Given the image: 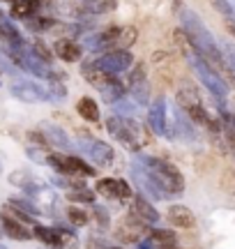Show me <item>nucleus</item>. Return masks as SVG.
I'll list each match as a JSON object with an SVG mask.
<instances>
[{
    "instance_id": "obj_1",
    "label": "nucleus",
    "mask_w": 235,
    "mask_h": 249,
    "mask_svg": "<svg viewBox=\"0 0 235 249\" xmlns=\"http://www.w3.org/2000/svg\"><path fill=\"white\" fill-rule=\"evenodd\" d=\"M180 18H182V33L187 37L189 46L194 49V53L199 55V58H203V60L208 62L210 67H215V70H226L224 51L219 49V42L208 30V26L203 23V18L187 7H182Z\"/></svg>"
},
{
    "instance_id": "obj_2",
    "label": "nucleus",
    "mask_w": 235,
    "mask_h": 249,
    "mask_svg": "<svg viewBox=\"0 0 235 249\" xmlns=\"http://www.w3.org/2000/svg\"><path fill=\"white\" fill-rule=\"evenodd\" d=\"M136 161L150 173L154 185L162 189L164 198H175V196H180L185 192V178H182L180 169L175 164L159 160V157H145V155H141Z\"/></svg>"
},
{
    "instance_id": "obj_3",
    "label": "nucleus",
    "mask_w": 235,
    "mask_h": 249,
    "mask_svg": "<svg viewBox=\"0 0 235 249\" xmlns=\"http://www.w3.org/2000/svg\"><path fill=\"white\" fill-rule=\"evenodd\" d=\"M81 74L85 76V81L90 83L92 88H97L101 92V97L106 99V104H118L120 99L125 97V83L118 79V74L104 71L97 67V62H83L81 65Z\"/></svg>"
},
{
    "instance_id": "obj_4",
    "label": "nucleus",
    "mask_w": 235,
    "mask_h": 249,
    "mask_svg": "<svg viewBox=\"0 0 235 249\" xmlns=\"http://www.w3.org/2000/svg\"><path fill=\"white\" fill-rule=\"evenodd\" d=\"M106 132H109L118 143H122L127 150H132V152H138L145 143H148L145 129L136 123L134 118L109 116V120H106Z\"/></svg>"
},
{
    "instance_id": "obj_5",
    "label": "nucleus",
    "mask_w": 235,
    "mask_h": 249,
    "mask_svg": "<svg viewBox=\"0 0 235 249\" xmlns=\"http://www.w3.org/2000/svg\"><path fill=\"white\" fill-rule=\"evenodd\" d=\"M178 108L185 111V116L189 118L194 124H205L212 132H219V123L208 116V111L201 104V97L194 86H182L178 90Z\"/></svg>"
},
{
    "instance_id": "obj_6",
    "label": "nucleus",
    "mask_w": 235,
    "mask_h": 249,
    "mask_svg": "<svg viewBox=\"0 0 235 249\" xmlns=\"http://www.w3.org/2000/svg\"><path fill=\"white\" fill-rule=\"evenodd\" d=\"M191 70L196 71L199 81L208 88L210 95L217 99L219 107L224 108V102H226V95H228V86H226V81L219 76V71L215 70V67H210L208 62L203 60V58H199V55H191Z\"/></svg>"
},
{
    "instance_id": "obj_7",
    "label": "nucleus",
    "mask_w": 235,
    "mask_h": 249,
    "mask_svg": "<svg viewBox=\"0 0 235 249\" xmlns=\"http://www.w3.org/2000/svg\"><path fill=\"white\" fill-rule=\"evenodd\" d=\"M79 148L83 150V155H88L90 161L95 166H100V169H109L113 160H116V152L111 148L109 143L100 141V139H95V136H88V134H81L79 136Z\"/></svg>"
},
{
    "instance_id": "obj_8",
    "label": "nucleus",
    "mask_w": 235,
    "mask_h": 249,
    "mask_svg": "<svg viewBox=\"0 0 235 249\" xmlns=\"http://www.w3.org/2000/svg\"><path fill=\"white\" fill-rule=\"evenodd\" d=\"M49 166H53L58 173L63 176H81V178H88V176H95V169H92L88 161H83L81 157H74V155H49Z\"/></svg>"
},
{
    "instance_id": "obj_9",
    "label": "nucleus",
    "mask_w": 235,
    "mask_h": 249,
    "mask_svg": "<svg viewBox=\"0 0 235 249\" xmlns=\"http://www.w3.org/2000/svg\"><path fill=\"white\" fill-rule=\"evenodd\" d=\"M113 233H116L118 242H122V245H138L145 235V222L136 214H127L118 222Z\"/></svg>"
},
{
    "instance_id": "obj_10",
    "label": "nucleus",
    "mask_w": 235,
    "mask_h": 249,
    "mask_svg": "<svg viewBox=\"0 0 235 249\" xmlns=\"http://www.w3.org/2000/svg\"><path fill=\"white\" fill-rule=\"evenodd\" d=\"M97 62V67L104 71H111V74H120V71H127L129 67H134V55L127 49H113L109 53H104Z\"/></svg>"
},
{
    "instance_id": "obj_11",
    "label": "nucleus",
    "mask_w": 235,
    "mask_h": 249,
    "mask_svg": "<svg viewBox=\"0 0 235 249\" xmlns=\"http://www.w3.org/2000/svg\"><path fill=\"white\" fill-rule=\"evenodd\" d=\"M127 90L129 95L134 97L136 104H145L148 102V95H150V86H148V76H145V67L141 62H136L129 76H127Z\"/></svg>"
},
{
    "instance_id": "obj_12",
    "label": "nucleus",
    "mask_w": 235,
    "mask_h": 249,
    "mask_svg": "<svg viewBox=\"0 0 235 249\" xmlns=\"http://www.w3.org/2000/svg\"><path fill=\"white\" fill-rule=\"evenodd\" d=\"M12 95L21 102H28V104H35V102H51V92L49 88L39 86V83H33V81H21V83H14L12 86Z\"/></svg>"
},
{
    "instance_id": "obj_13",
    "label": "nucleus",
    "mask_w": 235,
    "mask_h": 249,
    "mask_svg": "<svg viewBox=\"0 0 235 249\" xmlns=\"http://www.w3.org/2000/svg\"><path fill=\"white\" fill-rule=\"evenodd\" d=\"M120 33H122L120 26H109L106 30H101V33L88 35L83 42H85V49H88V51H106V53H109V51H113L111 46H116Z\"/></svg>"
},
{
    "instance_id": "obj_14",
    "label": "nucleus",
    "mask_w": 235,
    "mask_h": 249,
    "mask_svg": "<svg viewBox=\"0 0 235 249\" xmlns=\"http://www.w3.org/2000/svg\"><path fill=\"white\" fill-rule=\"evenodd\" d=\"M148 124L152 127V132L157 136H168L171 139V127H168V120H166V102H164V97H157L150 104Z\"/></svg>"
},
{
    "instance_id": "obj_15",
    "label": "nucleus",
    "mask_w": 235,
    "mask_h": 249,
    "mask_svg": "<svg viewBox=\"0 0 235 249\" xmlns=\"http://www.w3.org/2000/svg\"><path fill=\"white\" fill-rule=\"evenodd\" d=\"M132 180L136 182V187L141 189V194H143L145 198H154V201H162L164 198L162 189L154 185V180L150 178V173H148L138 161H134V166H132Z\"/></svg>"
},
{
    "instance_id": "obj_16",
    "label": "nucleus",
    "mask_w": 235,
    "mask_h": 249,
    "mask_svg": "<svg viewBox=\"0 0 235 249\" xmlns=\"http://www.w3.org/2000/svg\"><path fill=\"white\" fill-rule=\"evenodd\" d=\"M95 192H100L106 198H132L134 196L129 182L122 178H101L95 187Z\"/></svg>"
},
{
    "instance_id": "obj_17",
    "label": "nucleus",
    "mask_w": 235,
    "mask_h": 249,
    "mask_svg": "<svg viewBox=\"0 0 235 249\" xmlns=\"http://www.w3.org/2000/svg\"><path fill=\"white\" fill-rule=\"evenodd\" d=\"M0 39L7 44V49H26V42L18 33V28L12 23V18H7L2 9H0Z\"/></svg>"
},
{
    "instance_id": "obj_18",
    "label": "nucleus",
    "mask_w": 235,
    "mask_h": 249,
    "mask_svg": "<svg viewBox=\"0 0 235 249\" xmlns=\"http://www.w3.org/2000/svg\"><path fill=\"white\" fill-rule=\"evenodd\" d=\"M0 222H2V229H5V233H7L12 240H30V238L35 235L30 229H26V224L21 222V219L12 217L9 213L0 214Z\"/></svg>"
},
{
    "instance_id": "obj_19",
    "label": "nucleus",
    "mask_w": 235,
    "mask_h": 249,
    "mask_svg": "<svg viewBox=\"0 0 235 249\" xmlns=\"http://www.w3.org/2000/svg\"><path fill=\"white\" fill-rule=\"evenodd\" d=\"M42 134H44V139L49 145H53V148H60V150H72V141H69V136L58 127V124H51V123H44L42 124Z\"/></svg>"
},
{
    "instance_id": "obj_20",
    "label": "nucleus",
    "mask_w": 235,
    "mask_h": 249,
    "mask_svg": "<svg viewBox=\"0 0 235 249\" xmlns=\"http://www.w3.org/2000/svg\"><path fill=\"white\" fill-rule=\"evenodd\" d=\"M166 217H168V222H171L173 226H178V229H194V224H196V217L191 214V210L187 205H178V203L171 205Z\"/></svg>"
},
{
    "instance_id": "obj_21",
    "label": "nucleus",
    "mask_w": 235,
    "mask_h": 249,
    "mask_svg": "<svg viewBox=\"0 0 235 249\" xmlns=\"http://www.w3.org/2000/svg\"><path fill=\"white\" fill-rule=\"evenodd\" d=\"M39 238V240L49 245V247L60 249L65 247V235H63V226H55V229H49V226H42V224H35V231H33Z\"/></svg>"
},
{
    "instance_id": "obj_22",
    "label": "nucleus",
    "mask_w": 235,
    "mask_h": 249,
    "mask_svg": "<svg viewBox=\"0 0 235 249\" xmlns=\"http://www.w3.org/2000/svg\"><path fill=\"white\" fill-rule=\"evenodd\" d=\"M134 214H136V217H141L145 224L159 222V213L154 210V205L150 203V198H145L143 194H136L134 196Z\"/></svg>"
},
{
    "instance_id": "obj_23",
    "label": "nucleus",
    "mask_w": 235,
    "mask_h": 249,
    "mask_svg": "<svg viewBox=\"0 0 235 249\" xmlns=\"http://www.w3.org/2000/svg\"><path fill=\"white\" fill-rule=\"evenodd\" d=\"M53 53L65 62H76L81 58V46L72 39H58L53 44Z\"/></svg>"
},
{
    "instance_id": "obj_24",
    "label": "nucleus",
    "mask_w": 235,
    "mask_h": 249,
    "mask_svg": "<svg viewBox=\"0 0 235 249\" xmlns=\"http://www.w3.org/2000/svg\"><path fill=\"white\" fill-rule=\"evenodd\" d=\"M76 113L83 118V120H88V123H100V107H97V102L90 97H81L79 99V104H76Z\"/></svg>"
},
{
    "instance_id": "obj_25",
    "label": "nucleus",
    "mask_w": 235,
    "mask_h": 249,
    "mask_svg": "<svg viewBox=\"0 0 235 249\" xmlns=\"http://www.w3.org/2000/svg\"><path fill=\"white\" fill-rule=\"evenodd\" d=\"M175 136V139H185V141H194V129H191V124L187 123V118L180 116V111L175 113V118H173V129H171V139Z\"/></svg>"
},
{
    "instance_id": "obj_26",
    "label": "nucleus",
    "mask_w": 235,
    "mask_h": 249,
    "mask_svg": "<svg viewBox=\"0 0 235 249\" xmlns=\"http://www.w3.org/2000/svg\"><path fill=\"white\" fill-rule=\"evenodd\" d=\"M116 7V0H83L81 2V9L85 14H106V12H113Z\"/></svg>"
},
{
    "instance_id": "obj_27",
    "label": "nucleus",
    "mask_w": 235,
    "mask_h": 249,
    "mask_svg": "<svg viewBox=\"0 0 235 249\" xmlns=\"http://www.w3.org/2000/svg\"><path fill=\"white\" fill-rule=\"evenodd\" d=\"M37 0H17L14 5H12V17L14 18H33V14L37 12Z\"/></svg>"
},
{
    "instance_id": "obj_28",
    "label": "nucleus",
    "mask_w": 235,
    "mask_h": 249,
    "mask_svg": "<svg viewBox=\"0 0 235 249\" xmlns=\"http://www.w3.org/2000/svg\"><path fill=\"white\" fill-rule=\"evenodd\" d=\"M150 240H152L154 245H159V247L171 249L178 245V235H175L171 229H154V231L150 233Z\"/></svg>"
},
{
    "instance_id": "obj_29",
    "label": "nucleus",
    "mask_w": 235,
    "mask_h": 249,
    "mask_svg": "<svg viewBox=\"0 0 235 249\" xmlns=\"http://www.w3.org/2000/svg\"><path fill=\"white\" fill-rule=\"evenodd\" d=\"M30 53L35 55V58H39L42 62H46V65H51V60H53V51H51L42 39H35V42L30 44Z\"/></svg>"
},
{
    "instance_id": "obj_30",
    "label": "nucleus",
    "mask_w": 235,
    "mask_h": 249,
    "mask_svg": "<svg viewBox=\"0 0 235 249\" xmlns=\"http://www.w3.org/2000/svg\"><path fill=\"white\" fill-rule=\"evenodd\" d=\"M28 30H33V33H46V30H51L53 28V21L46 17H33L26 21Z\"/></svg>"
},
{
    "instance_id": "obj_31",
    "label": "nucleus",
    "mask_w": 235,
    "mask_h": 249,
    "mask_svg": "<svg viewBox=\"0 0 235 249\" xmlns=\"http://www.w3.org/2000/svg\"><path fill=\"white\" fill-rule=\"evenodd\" d=\"M136 28H132V26H127V28H122V33H120V37H118V42H116V46L118 49H127L129 51V46L136 42Z\"/></svg>"
},
{
    "instance_id": "obj_32",
    "label": "nucleus",
    "mask_w": 235,
    "mask_h": 249,
    "mask_svg": "<svg viewBox=\"0 0 235 249\" xmlns=\"http://www.w3.org/2000/svg\"><path fill=\"white\" fill-rule=\"evenodd\" d=\"M67 198L72 201V203H92L95 201V194H92L90 189H72V192H67Z\"/></svg>"
},
{
    "instance_id": "obj_33",
    "label": "nucleus",
    "mask_w": 235,
    "mask_h": 249,
    "mask_svg": "<svg viewBox=\"0 0 235 249\" xmlns=\"http://www.w3.org/2000/svg\"><path fill=\"white\" fill-rule=\"evenodd\" d=\"M67 219H69L74 226H85V224L90 222L88 213H85V210H81V208H76V205H72V208L67 210Z\"/></svg>"
},
{
    "instance_id": "obj_34",
    "label": "nucleus",
    "mask_w": 235,
    "mask_h": 249,
    "mask_svg": "<svg viewBox=\"0 0 235 249\" xmlns=\"http://www.w3.org/2000/svg\"><path fill=\"white\" fill-rule=\"evenodd\" d=\"M9 182H12V185H18L21 189H23V192L35 185V180L30 178L26 171H17V173H12V176H9Z\"/></svg>"
},
{
    "instance_id": "obj_35",
    "label": "nucleus",
    "mask_w": 235,
    "mask_h": 249,
    "mask_svg": "<svg viewBox=\"0 0 235 249\" xmlns=\"http://www.w3.org/2000/svg\"><path fill=\"white\" fill-rule=\"evenodd\" d=\"M224 58H226V71L228 76L235 81V44H224Z\"/></svg>"
},
{
    "instance_id": "obj_36",
    "label": "nucleus",
    "mask_w": 235,
    "mask_h": 249,
    "mask_svg": "<svg viewBox=\"0 0 235 249\" xmlns=\"http://www.w3.org/2000/svg\"><path fill=\"white\" fill-rule=\"evenodd\" d=\"M212 7L221 12L224 17L235 18V0H212Z\"/></svg>"
},
{
    "instance_id": "obj_37",
    "label": "nucleus",
    "mask_w": 235,
    "mask_h": 249,
    "mask_svg": "<svg viewBox=\"0 0 235 249\" xmlns=\"http://www.w3.org/2000/svg\"><path fill=\"white\" fill-rule=\"evenodd\" d=\"M28 157L33 161H37V164H46V161H49L44 148H28Z\"/></svg>"
},
{
    "instance_id": "obj_38",
    "label": "nucleus",
    "mask_w": 235,
    "mask_h": 249,
    "mask_svg": "<svg viewBox=\"0 0 235 249\" xmlns=\"http://www.w3.org/2000/svg\"><path fill=\"white\" fill-rule=\"evenodd\" d=\"M0 71H7V74H14V71H17L14 70V62L9 60L2 51H0Z\"/></svg>"
},
{
    "instance_id": "obj_39",
    "label": "nucleus",
    "mask_w": 235,
    "mask_h": 249,
    "mask_svg": "<svg viewBox=\"0 0 235 249\" xmlns=\"http://www.w3.org/2000/svg\"><path fill=\"white\" fill-rule=\"evenodd\" d=\"M88 249H111V247L104 240H100V238H90L88 240Z\"/></svg>"
},
{
    "instance_id": "obj_40",
    "label": "nucleus",
    "mask_w": 235,
    "mask_h": 249,
    "mask_svg": "<svg viewBox=\"0 0 235 249\" xmlns=\"http://www.w3.org/2000/svg\"><path fill=\"white\" fill-rule=\"evenodd\" d=\"M95 214L100 217V226H101V229H106V226H109V219H106V213H104V208H95Z\"/></svg>"
},
{
    "instance_id": "obj_41",
    "label": "nucleus",
    "mask_w": 235,
    "mask_h": 249,
    "mask_svg": "<svg viewBox=\"0 0 235 249\" xmlns=\"http://www.w3.org/2000/svg\"><path fill=\"white\" fill-rule=\"evenodd\" d=\"M226 28H228V33L235 37V18H228V21H226Z\"/></svg>"
},
{
    "instance_id": "obj_42",
    "label": "nucleus",
    "mask_w": 235,
    "mask_h": 249,
    "mask_svg": "<svg viewBox=\"0 0 235 249\" xmlns=\"http://www.w3.org/2000/svg\"><path fill=\"white\" fill-rule=\"evenodd\" d=\"M141 249H152V245H150V242H143V245H141Z\"/></svg>"
},
{
    "instance_id": "obj_43",
    "label": "nucleus",
    "mask_w": 235,
    "mask_h": 249,
    "mask_svg": "<svg viewBox=\"0 0 235 249\" xmlns=\"http://www.w3.org/2000/svg\"><path fill=\"white\" fill-rule=\"evenodd\" d=\"M2 2H12V5H14V2H17V0H2Z\"/></svg>"
},
{
    "instance_id": "obj_44",
    "label": "nucleus",
    "mask_w": 235,
    "mask_h": 249,
    "mask_svg": "<svg viewBox=\"0 0 235 249\" xmlns=\"http://www.w3.org/2000/svg\"><path fill=\"white\" fill-rule=\"evenodd\" d=\"M0 173H2V164H0Z\"/></svg>"
},
{
    "instance_id": "obj_45",
    "label": "nucleus",
    "mask_w": 235,
    "mask_h": 249,
    "mask_svg": "<svg viewBox=\"0 0 235 249\" xmlns=\"http://www.w3.org/2000/svg\"><path fill=\"white\" fill-rule=\"evenodd\" d=\"M171 249H178V247H171Z\"/></svg>"
}]
</instances>
